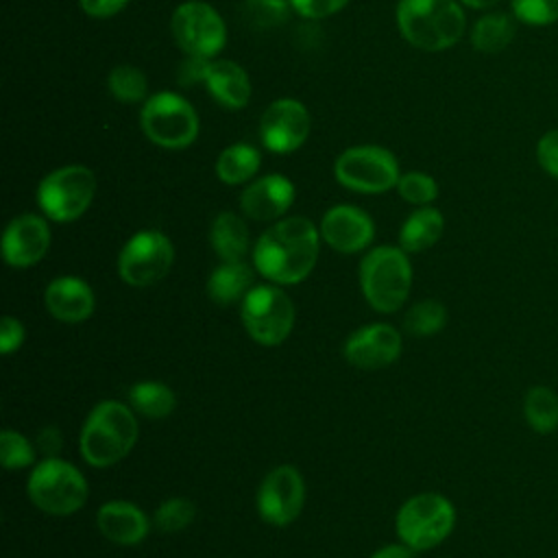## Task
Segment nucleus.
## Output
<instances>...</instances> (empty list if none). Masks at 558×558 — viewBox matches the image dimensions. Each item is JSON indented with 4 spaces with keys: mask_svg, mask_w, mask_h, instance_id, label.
Returning <instances> with one entry per match:
<instances>
[{
    "mask_svg": "<svg viewBox=\"0 0 558 558\" xmlns=\"http://www.w3.org/2000/svg\"><path fill=\"white\" fill-rule=\"evenodd\" d=\"M107 87H109L111 96L118 102L135 105V102H142L146 98L148 81H146V74L140 68L129 65V63H120L109 72Z\"/></svg>",
    "mask_w": 558,
    "mask_h": 558,
    "instance_id": "obj_29",
    "label": "nucleus"
},
{
    "mask_svg": "<svg viewBox=\"0 0 558 558\" xmlns=\"http://www.w3.org/2000/svg\"><path fill=\"white\" fill-rule=\"evenodd\" d=\"M205 87L214 100L225 109H242L251 98V81L246 70L231 59L209 61L205 74Z\"/></svg>",
    "mask_w": 558,
    "mask_h": 558,
    "instance_id": "obj_21",
    "label": "nucleus"
},
{
    "mask_svg": "<svg viewBox=\"0 0 558 558\" xmlns=\"http://www.w3.org/2000/svg\"><path fill=\"white\" fill-rule=\"evenodd\" d=\"M209 242L220 262H242L248 251V229L233 211H220L209 229Z\"/></svg>",
    "mask_w": 558,
    "mask_h": 558,
    "instance_id": "obj_24",
    "label": "nucleus"
},
{
    "mask_svg": "<svg viewBox=\"0 0 558 558\" xmlns=\"http://www.w3.org/2000/svg\"><path fill=\"white\" fill-rule=\"evenodd\" d=\"M320 238L338 253L364 251L375 235L371 216L355 205H336L320 220Z\"/></svg>",
    "mask_w": 558,
    "mask_h": 558,
    "instance_id": "obj_17",
    "label": "nucleus"
},
{
    "mask_svg": "<svg viewBox=\"0 0 558 558\" xmlns=\"http://www.w3.org/2000/svg\"><path fill=\"white\" fill-rule=\"evenodd\" d=\"M305 484L303 475L290 466H275L259 484L257 512L259 517L277 527L290 525L303 510Z\"/></svg>",
    "mask_w": 558,
    "mask_h": 558,
    "instance_id": "obj_13",
    "label": "nucleus"
},
{
    "mask_svg": "<svg viewBox=\"0 0 558 558\" xmlns=\"http://www.w3.org/2000/svg\"><path fill=\"white\" fill-rule=\"evenodd\" d=\"M240 316L257 344L277 347L290 336L296 312L292 299L277 283H262L240 301Z\"/></svg>",
    "mask_w": 558,
    "mask_h": 558,
    "instance_id": "obj_9",
    "label": "nucleus"
},
{
    "mask_svg": "<svg viewBox=\"0 0 558 558\" xmlns=\"http://www.w3.org/2000/svg\"><path fill=\"white\" fill-rule=\"evenodd\" d=\"M294 183L283 174H264L240 194L242 211L253 220H279L294 203Z\"/></svg>",
    "mask_w": 558,
    "mask_h": 558,
    "instance_id": "obj_18",
    "label": "nucleus"
},
{
    "mask_svg": "<svg viewBox=\"0 0 558 558\" xmlns=\"http://www.w3.org/2000/svg\"><path fill=\"white\" fill-rule=\"evenodd\" d=\"M50 248V227L37 214L13 218L2 235V257L13 268H28L46 257Z\"/></svg>",
    "mask_w": 558,
    "mask_h": 558,
    "instance_id": "obj_16",
    "label": "nucleus"
},
{
    "mask_svg": "<svg viewBox=\"0 0 558 558\" xmlns=\"http://www.w3.org/2000/svg\"><path fill=\"white\" fill-rule=\"evenodd\" d=\"M538 166L554 179H558V129H551L541 135L536 142Z\"/></svg>",
    "mask_w": 558,
    "mask_h": 558,
    "instance_id": "obj_36",
    "label": "nucleus"
},
{
    "mask_svg": "<svg viewBox=\"0 0 558 558\" xmlns=\"http://www.w3.org/2000/svg\"><path fill=\"white\" fill-rule=\"evenodd\" d=\"M397 192L403 201L423 207V205H429L438 196V183L427 172L410 170V172H403L399 177Z\"/></svg>",
    "mask_w": 558,
    "mask_h": 558,
    "instance_id": "obj_33",
    "label": "nucleus"
},
{
    "mask_svg": "<svg viewBox=\"0 0 558 558\" xmlns=\"http://www.w3.org/2000/svg\"><path fill=\"white\" fill-rule=\"evenodd\" d=\"M412 286V266L401 246H377L360 262V288L375 312H397Z\"/></svg>",
    "mask_w": 558,
    "mask_h": 558,
    "instance_id": "obj_4",
    "label": "nucleus"
},
{
    "mask_svg": "<svg viewBox=\"0 0 558 558\" xmlns=\"http://www.w3.org/2000/svg\"><path fill=\"white\" fill-rule=\"evenodd\" d=\"M310 111L301 100L279 98L272 100L259 118V137L270 153H294L310 135Z\"/></svg>",
    "mask_w": 558,
    "mask_h": 558,
    "instance_id": "obj_14",
    "label": "nucleus"
},
{
    "mask_svg": "<svg viewBox=\"0 0 558 558\" xmlns=\"http://www.w3.org/2000/svg\"><path fill=\"white\" fill-rule=\"evenodd\" d=\"M512 15L530 26H549L558 22V0H510Z\"/></svg>",
    "mask_w": 558,
    "mask_h": 558,
    "instance_id": "obj_35",
    "label": "nucleus"
},
{
    "mask_svg": "<svg viewBox=\"0 0 558 558\" xmlns=\"http://www.w3.org/2000/svg\"><path fill=\"white\" fill-rule=\"evenodd\" d=\"M514 33H517L514 20L508 13H501V11L486 13L471 28V44L477 52L497 54L510 46V41L514 39Z\"/></svg>",
    "mask_w": 558,
    "mask_h": 558,
    "instance_id": "obj_26",
    "label": "nucleus"
},
{
    "mask_svg": "<svg viewBox=\"0 0 558 558\" xmlns=\"http://www.w3.org/2000/svg\"><path fill=\"white\" fill-rule=\"evenodd\" d=\"M78 4L85 15L96 20H107L120 13L129 4V0H78Z\"/></svg>",
    "mask_w": 558,
    "mask_h": 558,
    "instance_id": "obj_39",
    "label": "nucleus"
},
{
    "mask_svg": "<svg viewBox=\"0 0 558 558\" xmlns=\"http://www.w3.org/2000/svg\"><path fill=\"white\" fill-rule=\"evenodd\" d=\"M290 0H246L244 17L255 28H272L288 20Z\"/></svg>",
    "mask_w": 558,
    "mask_h": 558,
    "instance_id": "obj_34",
    "label": "nucleus"
},
{
    "mask_svg": "<svg viewBox=\"0 0 558 558\" xmlns=\"http://www.w3.org/2000/svg\"><path fill=\"white\" fill-rule=\"evenodd\" d=\"M211 59H203V57H187L179 70V81L183 85H192V83H203L205 74H207V65Z\"/></svg>",
    "mask_w": 558,
    "mask_h": 558,
    "instance_id": "obj_40",
    "label": "nucleus"
},
{
    "mask_svg": "<svg viewBox=\"0 0 558 558\" xmlns=\"http://www.w3.org/2000/svg\"><path fill=\"white\" fill-rule=\"evenodd\" d=\"M174 264L170 238L157 229L133 233L118 255V275L133 288H146L161 281Z\"/></svg>",
    "mask_w": 558,
    "mask_h": 558,
    "instance_id": "obj_11",
    "label": "nucleus"
},
{
    "mask_svg": "<svg viewBox=\"0 0 558 558\" xmlns=\"http://www.w3.org/2000/svg\"><path fill=\"white\" fill-rule=\"evenodd\" d=\"M129 405L146 418H163L172 414L177 397L163 381H137L129 388Z\"/></svg>",
    "mask_w": 558,
    "mask_h": 558,
    "instance_id": "obj_27",
    "label": "nucleus"
},
{
    "mask_svg": "<svg viewBox=\"0 0 558 558\" xmlns=\"http://www.w3.org/2000/svg\"><path fill=\"white\" fill-rule=\"evenodd\" d=\"M63 445V436L59 432V427H44L39 434H37V447L39 451L46 456V458H57L59 449Z\"/></svg>",
    "mask_w": 558,
    "mask_h": 558,
    "instance_id": "obj_41",
    "label": "nucleus"
},
{
    "mask_svg": "<svg viewBox=\"0 0 558 558\" xmlns=\"http://www.w3.org/2000/svg\"><path fill=\"white\" fill-rule=\"evenodd\" d=\"M462 4H466V7H471V9H490V7H495L499 0H460Z\"/></svg>",
    "mask_w": 558,
    "mask_h": 558,
    "instance_id": "obj_43",
    "label": "nucleus"
},
{
    "mask_svg": "<svg viewBox=\"0 0 558 558\" xmlns=\"http://www.w3.org/2000/svg\"><path fill=\"white\" fill-rule=\"evenodd\" d=\"M0 458L7 471H20L33 464L35 449L26 436L15 429H2L0 434Z\"/></svg>",
    "mask_w": 558,
    "mask_h": 558,
    "instance_id": "obj_32",
    "label": "nucleus"
},
{
    "mask_svg": "<svg viewBox=\"0 0 558 558\" xmlns=\"http://www.w3.org/2000/svg\"><path fill=\"white\" fill-rule=\"evenodd\" d=\"M96 194V177L87 166H61L48 172L37 185V203L46 218L72 222L81 218Z\"/></svg>",
    "mask_w": 558,
    "mask_h": 558,
    "instance_id": "obj_8",
    "label": "nucleus"
},
{
    "mask_svg": "<svg viewBox=\"0 0 558 558\" xmlns=\"http://www.w3.org/2000/svg\"><path fill=\"white\" fill-rule=\"evenodd\" d=\"M170 31L187 57L211 59L227 44V26L220 13L203 0L181 2L172 13Z\"/></svg>",
    "mask_w": 558,
    "mask_h": 558,
    "instance_id": "obj_12",
    "label": "nucleus"
},
{
    "mask_svg": "<svg viewBox=\"0 0 558 558\" xmlns=\"http://www.w3.org/2000/svg\"><path fill=\"white\" fill-rule=\"evenodd\" d=\"M196 517V506L185 497H168L155 510V525L163 534H177L185 530Z\"/></svg>",
    "mask_w": 558,
    "mask_h": 558,
    "instance_id": "obj_31",
    "label": "nucleus"
},
{
    "mask_svg": "<svg viewBox=\"0 0 558 558\" xmlns=\"http://www.w3.org/2000/svg\"><path fill=\"white\" fill-rule=\"evenodd\" d=\"M140 126L153 144L179 150L187 148L196 140L198 113L183 96L174 92H159L144 100Z\"/></svg>",
    "mask_w": 558,
    "mask_h": 558,
    "instance_id": "obj_7",
    "label": "nucleus"
},
{
    "mask_svg": "<svg viewBox=\"0 0 558 558\" xmlns=\"http://www.w3.org/2000/svg\"><path fill=\"white\" fill-rule=\"evenodd\" d=\"M333 174L347 190L360 194H381L397 187L401 177L397 157L384 146H351L336 157Z\"/></svg>",
    "mask_w": 558,
    "mask_h": 558,
    "instance_id": "obj_10",
    "label": "nucleus"
},
{
    "mask_svg": "<svg viewBox=\"0 0 558 558\" xmlns=\"http://www.w3.org/2000/svg\"><path fill=\"white\" fill-rule=\"evenodd\" d=\"M445 323H447V310L436 299H425L414 303L403 316V329L410 336H418V338L438 333L445 327Z\"/></svg>",
    "mask_w": 558,
    "mask_h": 558,
    "instance_id": "obj_30",
    "label": "nucleus"
},
{
    "mask_svg": "<svg viewBox=\"0 0 558 558\" xmlns=\"http://www.w3.org/2000/svg\"><path fill=\"white\" fill-rule=\"evenodd\" d=\"M262 166V155L251 144H231L216 159V174L227 185H240L251 181Z\"/></svg>",
    "mask_w": 558,
    "mask_h": 558,
    "instance_id": "obj_25",
    "label": "nucleus"
},
{
    "mask_svg": "<svg viewBox=\"0 0 558 558\" xmlns=\"http://www.w3.org/2000/svg\"><path fill=\"white\" fill-rule=\"evenodd\" d=\"M349 4V0H290V7L310 20H320L327 15L338 13L340 9H344Z\"/></svg>",
    "mask_w": 558,
    "mask_h": 558,
    "instance_id": "obj_37",
    "label": "nucleus"
},
{
    "mask_svg": "<svg viewBox=\"0 0 558 558\" xmlns=\"http://www.w3.org/2000/svg\"><path fill=\"white\" fill-rule=\"evenodd\" d=\"M523 416L536 434L558 429V395L549 386H532L523 399Z\"/></svg>",
    "mask_w": 558,
    "mask_h": 558,
    "instance_id": "obj_28",
    "label": "nucleus"
},
{
    "mask_svg": "<svg viewBox=\"0 0 558 558\" xmlns=\"http://www.w3.org/2000/svg\"><path fill=\"white\" fill-rule=\"evenodd\" d=\"M397 26L414 48L438 52L460 41L466 17L458 0H399Z\"/></svg>",
    "mask_w": 558,
    "mask_h": 558,
    "instance_id": "obj_3",
    "label": "nucleus"
},
{
    "mask_svg": "<svg viewBox=\"0 0 558 558\" xmlns=\"http://www.w3.org/2000/svg\"><path fill=\"white\" fill-rule=\"evenodd\" d=\"M137 436L140 427L133 408L113 399L100 401L92 408L81 427V456L89 466H113L131 453Z\"/></svg>",
    "mask_w": 558,
    "mask_h": 558,
    "instance_id": "obj_2",
    "label": "nucleus"
},
{
    "mask_svg": "<svg viewBox=\"0 0 558 558\" xmlns=\"http://www.w3.org/2000/svg\"><path fill=\"white\" fill-rule=\"evenodd\" d=\"M98 532L116 545H137L148 534V517L142 508L131 501L113 499L98 508L96 512Z\"/></svg>",
    "mask_w": 558,
    "mask_h": 558,
    "instance_id": "obj_20",
    "label": "nucleus"
},
{
    "mask_svg": "<svg viewBox=\"0 0 558 558\" xmlns=\"http://www.w3.org/2000/svg\"><path fill=\"white\" fill-rule=\"evenodd\" d=\"M442 231H445L442 214L432 205H423V207L414 209L401 225L399 246L405 253L427 251L440 240Z\"/></svg>",
    "mask_w": 558,
    "mask_h": 558,
    "instance_id": "obj_22",
    "label": "nucleus"
},
{
    "mask_svg": "<svg viewBox=\"0 0 558 558\" xmlns=\"http://www.w3.org/2000/svg\"><path fill=\"white\" fill-rule=\"evenodd\" d=\"M26 493L41 512L68 517L85 506L89 486L74 464L61 458H44L28 475Z\"/></svg>",
    "mask_w": 558,
    "mask_h": 558,
    "instance_id": "obj_5",
    "label": "nucleus"
},
{
    "mask_svg": "<svg viewBox=\"0 0 558 558\" xmlns=\"http://www.w3.org/2000/svg\"><path fill=\"white\" fill-rule=\"evenodd\" d=\"M456 525V508L440 493L412 495L397 512V536L412 551H427L440 545Z\"/></svg>",
    "mask_w": 558,
    "mask_h": 558,
    "instance_id": "obj_6",
    "label": "nucleus"
},
{
    "mask_svg": "<svg viewBox=\"0 0 558 558\" xmlns=\"http://www.w3.org/2000/svg\"><path fill=\"white\" fill-rule=\"evenodd\" d=\"M44 305L52 318L74 325L92 316L96 299L87 281L65 275L48 283L44 292Z\"/></svg>",
    "mask_w": 558,
    "mask_h": 558,
    "instance_id": "obj_19",
    "label": "nucleus"
},
{
    "mask_svg": "<svg viewBox=\"0 0 558 558\" xmlns=\"http://www.w3.org/2000/svg\"><path fill=\"white\" fill-rule=\"evenodd\" d=\"M342 351L349 364L364 371H377L399 357L401 336L392 325L386 323L364 325L344 340Z\"/></svg>",
    "mask_w": 558,
    "mask_h": 558,
    "instance_id": "obj_15",
    "label": "nucleus"
},
{
    "mask_svg": "<svg viewBox=\"0 0 558 558\" xmlns=\"http://www.w3.org/2000/svg\"><path fill=\"white\" fill-rule=\"evenodd\" d=\"M24 338H26L24 325L13 316H4L0 325V351L4 355L17 351L24 344Z\"/></svg>",
    "mask_w": 558,
    "mask_h": 558,
    "instance_id": "obj_38",
    "label": "nucleus"
},
{
    "mask_svg": "<svg viewBox=\"0 0 558 558\" xmlns=\"http://www.w3.org/2000/svg\"><path fill=\"white\" fill-rule=\"evenodd\" d=\"M371 558H412V549L403 543L399 545H386L381 549H377Z\"/></svg>",
    "mask_w": 558,
    "mask_h": 558,
    "instance_id": "obj_42",
    "label": "nucleus"
},
{
    "mask_svg": "<svg viewBox=\"0 0 558 558\" xmlns=\"http://www.w3.org/2000/svg\"><path fill=\"white\" fill-rule=\"evenodd\" d=\"M320 231L305 216L281 218L255 242L253 264L262 277L277 286L303 281L316 266Z\"/></svg>",
    "mask_w": 558,
    "mask_h": 558,
    "instance_id": "obj_1",
    "label": "nucleus"
},
{
    "mask_svg": "<svg viewBox=\"0 0 558 558\" xmlns=\"http://www.w3.org/2000/svg\"><path fill=\"white\" fill-rule=\"evenodd\" d=\"M253 288V270L244 262H220L207 279V296L216 305L242 301Z\"/></svg>",
    "mask_w": 558,
    "mask_h": 558,
    "instance_id": "obj_23",
    "label": "nucleus"
}]
</instances>
